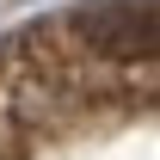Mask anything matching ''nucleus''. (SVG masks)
I'll return each instance as SVG.
<instances>
[{
  "label": "nucleus",
  "mask_w": 160,
  "mask_h": 160,
  "mask_svg": "<svg viewBox=\"0 0 160 160\" xmlns=\"http://www.w3.org/2000/svg\"><path fill=\"white\" fill-rule=\"evenodd\" d=\"M0 160H160V0H105L0 43Z\"/></svg>",
  "instance_id": "obj_1"
}]
</instances>
